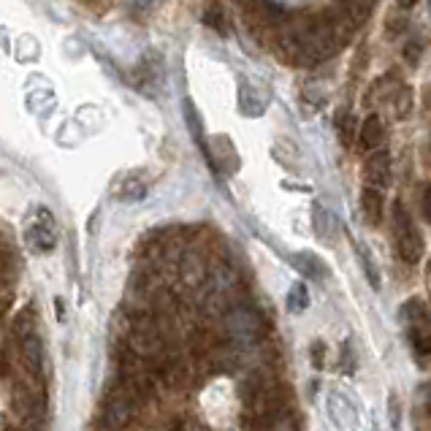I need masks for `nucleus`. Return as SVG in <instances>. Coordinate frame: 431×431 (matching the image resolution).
<instances>
[{
    "mask_svg": "<svg viewBox=\"0 0 431 431\" xmlns=\"http://www.w3.org/2000/svg\"><path fill=\"white\" fill-rule=\"evenodd\" d=\"M138 396H133L120 380L117 386L109 390V399H106V407H103V415H101V423L106 431H123L130 423L136 407H138Z\"/></svg>",
    "mask_w": 431,
    "mask_h": 431,
    "instance_id": "nucleus-1",
    "label": "nucleus"
},
{
    "mask_svg": "<svg viewBox=\"0 0 431 431\" xmlns=\"http://www.w3.org/2000/svg\"><path fill=\"white\" fill-rule=\"evenodd\" d=\"M393 231H396V247H399L401 258L407 263H418L423 255V239L401 204L393 207Z\"/></svg>",
    "mask_w": 431,
    "mask_h": 431,
    "instance_id": "nucleus-2",
    "label": "nucleus"
},
{
    "mask_svg": "<svg viewBox=\"0 0 431 431\" xmlns=\"http://www.w3.org/2000/svg\"><path fill=\"white\" fill-rule=\"evenodd\" d=\"M28 242L36 253H52L57 247V225L46 207H39L36 222L28 228Z\"/></svg>",
    "mask_w": 431,
    "mask_h": 431,
    "instance_id": "nucleus-3",
    "label": "nucleus"
},
{
    "mask_svg": "<svg viewBox=\"0 0 431 431\" xmlns=\"http://www.w3.org/2000/svg\"><path fill=\"white\" fill-rule=\"evenodd\" d=\"M147 190H149V182H147V176L141 171H128V174H120L117 176V182H114V198H120V201H141L144 196H147Z\"/></svg>",
    "mask_w": 431,
    "mask_h": 431,
    "instance_id": "nucleus-4",
    "label": "nucleus"
},
{
    "mask_svg": "<svg viewBox=\"0 0 431 431\" xmlns=\"http://www.w3.org/2000/svg\"><path fill=\"white\" fill-rule=\"evenodd\" d=\"M364 179L369 187H380V190L390 182V155L386 149L372 152V158L364 166Z\"/></svg>",
    "mask_w": 431,
    "mask_h": 431,
    "instance_id": "nucleus-5",
    "label": "nucleus"
},
{
    "mask_svg": "<svg viewBox=\"0 0 431 431\" xmlns=\"http://www.w3.org/2000/svg\"><path fill=\"white\" fill-rule=\"evenodd\" d=\"M231 331L236 334V339L239 342H255L260 337V320L253 315V312H247V309H239V312H233L231 315Z\"/></svg>",
    "mask_w": 431,
    "mask_h": 431,
    "instance_id": "nucleus-6",
    "label": "nucleus"
},
{
    "mask_svg": "<svg viewBox=\"0 0 431 431\" xmlns=\"http://www.w3.org/2000/svg\"><path fill=\"white\" fill-rule=\"evenodd\" d=\"M410 342L421 355H431V320L429 315H421L410 320Z\"/></svg>",
    "mask_w": 431,
    "mask_h": 431,
    "instance_id": "nucleus-7",
    "label": "nucleus"
},
{
    "mask_svg": "<svg viewBox=\"0 0 431 431\" xmlns=\"http://www.w3.org/2000/svg\"><path fill=\"white\" fill-rule=\"evenodd\" d=\"M361 209H364V215H366L369 222L377 225V222L383 220V190L366 185V190H364V196H361Z\"/></svg>",
    "mask_w": 431,
    "mask_h": 431,
    "instance_id": "nucleus-8",
    "label": "nucleus"
},
{
    "mask_svg": "<svg viewBox=\"0 0 431 431\" xmlns=\"http://www.w3.org/2000/svg\"><path fill=\"white\" fill-rule=\"evenodd\" d=\"M293 266L306 274V277H312V280H323L326 274H328V269H326V263L317 258V255H312V253H296L293 255Z\"/></svg>",
    "mask_w": 431,
    "mask_h": 431,
    "instance_id": "nucleus-9",
    "label": "nucleus"
},
{
    "mask_svg": "<svg viewBox=\"0 0 431 431\" xmlns=\"http://www.w3.org/2000/svg\"><path fill=\"white\" fill-rule=\"evenodd\" d=\"M383 141V123L377 114H369L361 125V147L364 149H377Z\"/></svg>",
    "mask_w": 431,
    "mask_h": 431,
    "instance_id": "nucleus-10",
    "label": "nucleus"
},
{
    "mask_svg": "<svg viewBox=\"0 0 431 431\" xmlns=\"http://www.w3.org/2000/svg\"><path fill=\"white\" fill-rule=\"evenodd\" d=\"M312 222H315V231H317V236L323 239V242H328L331 236H334V217L326 215V209L323 207H317L315 204V209H312Z\"/></svg>",
    "mask_w": 431,
    "mask_h": 431,
    "instance_id": "nucleus-11",
    "label": "nucleus"
},
{
    "mask_svg": "<svg viewBox=\"0 0 431 431\" xmlns=\"http://www.w3.org/2000/svg\"><path fill=\"white\" fill-rule=\"evenodd\" d=\"M309 306V293H306V285H293L291 293H288V309L291 312H304Z\"/></svg>",
    "mask_w": 431,
    "mask_h": 431,
    "instance_id": "nucleus-12",
    "label": "nucleus"
},
{
    "mask_svg": "<svg viewBox=\"0 0 431 431\" xmlns=\"http://www.w3.org/2000/svg\"><path fill=\"white\" fill-rule=\"evenodd\" d=\"M358 258H361V266H364V271H366V280L372 282V288H380V271H377L375 260L369 258L366 247H361V244H358Z\"/></svg>",
    "mask_w": 431,
    "mask_h": 431,
    "instance_id": "nucleus-13",
    "label": "nucleus"
},
{
    "mask_svg": "<svg viewBox=\"0 0 431 431\" xmlns=\"http://www.w3.org/2000/svg\"><path fill=\"white\" fill-rule=\"evenodd\" d=\"M204 22H207L209 28H215L217 33H222V30H225V25H222V11H217V8H209V11H207Z\"/></svg>",
    "mask_w": 431,
    "mask_h": 431,
    "instance_id": "nucleus-14",
    "label": "nucleus"
},
{
    "mask_svg": "<svg viewBox=\"0 0 431 431\" xmlns=\"http://www.w3.org/2000/svg\"><path fill=\"white\" fill-rule=\"evenodd\" d=\"M312 361H315L317 369L323 366V342H315V345H312Z\"/></svg>",
    "mask_w": 431,
    "mask_h": 431,
    "instance_id": "nucleus-15",
    "label": "nucleus"
},
{
    "mask_svg": "<svg viewBox=\"0 0 431 431\" xmlns=\"http://www.w3.org/2000/svg\"><path fill=\"white\" fill-rule=\"evenodd\" d=\"M418 54H421V43H418V46L410 43V46H407V60H410V63H418Z\"/></svg>",
    "mask_w": 431,
    "mask_h": 431,
    "instance_id": "nucleus-16",
    "label": "nucleus"
},
{
    "mask_svg": "<svg viewBox=\"0 0 431 431\" xmlns=\"http://www.w3.org/2000/svg\"><path fill=\"white\" fill-rule=\"evenodd\" d=\"M423 412L431 415V386H423Z\"/></svg>",
    "mask_w": 431,
    "mask_h": 431,
    "instance_id": "nucleus-17",
    "label": "nucleus"
},
{
    "mask_svg": "<svg viewBox=\"0 0 431 431\" xmlns=\"http://www.w3.org/2000/svg\"><path fill=\"white\" fill-rule=\"evenodd\" d=\"M423 215L431 220V187L426 190V193H423Z\"/></svg>",
    "mask_w": 431,
    "mask_h": 431,
    "instance_id": "nucleus-18",
    "label": "nucleus"
},
{
    "mask_svg": "<svg viewBox=\"0 0 431 431\" xmlns=\"http://www.w3.org/2000/svg\"><path fill=\"white\" fill-rule=\"evenodd\" d=\"M396 3H399V6H401V8H412V6H415V3H418V0H396Z\"/></svg>",
    "mask_w": 431,
    "mask_h": 431,
    "instance_id": "nucleus-19",
    "label": "nucleus"
}]
</instances>
